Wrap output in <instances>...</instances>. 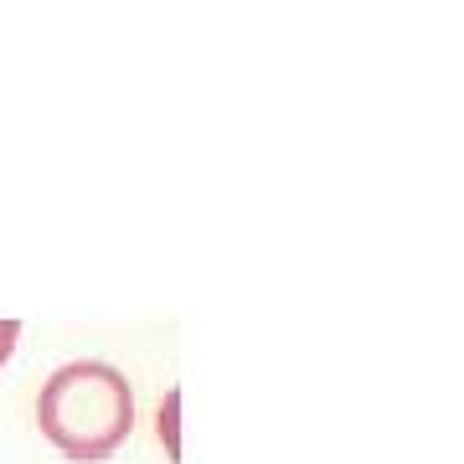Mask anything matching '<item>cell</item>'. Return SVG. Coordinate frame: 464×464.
Masks as SVG:
<instances>
[{"label":"cell","mask_w":464,"mask_h":464,"mask_svg":"<svg viewBox=\"0 0 464 464\" xmlns=\"http://www.w3.org/2000/svg\"><path fill=\"white\" fill-rule=\"evenodd\" d=\"M36 429L63 459L103 464L134 433V382L114 362H67L36 392Z\"/></svg>","instance_id":"6da1fadb"},{"label":"cell","mask_w":464,"mask_h":464,"mask_svg":"<svg viewBox=\"0 0 464 464\" xmlns=\"http://www.w3.org/2000/svg\"><path fill=\"white\" fill-rule=\"evenodd\" d=\"M155 433H160V444H166V459H170V464H181V387H170L166 398H160Z\"/></svg>","instance_id":"7a4b0ae2"},{"label":"cell","mask_w":464,"mask_h":464,"mask_svg":"<svg viewBox=\"0 0 464 464\" xmlns=\"http://www.w3.org/2000/svg\"><path fill=\"white\" fill-rule=\"evenodd\" d=\"M16 341H21V320H0V366L16 356Z\"/></svg>","instance_id":"3957f363"}]
</instances>
